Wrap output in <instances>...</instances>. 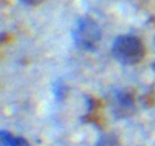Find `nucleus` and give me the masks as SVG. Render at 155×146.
Here are the masks:
<instances>
[{
    "mask_svg": "<svg viewBox=\"0 0 155 146\" xmlns=\"http://www.w3.org/2000/svg\"><path fill=\"white\" fill-rule=\"evenodd\" d=\"M112 54L122 64H137L145 55V48L138 37L132 35L118 36L113 42Z\"/></svg>",
    "mask_w": 155,
    "mask_h": 146,
    "instance_id": "1",
    "label": "nucleus"
},
{
    "mask_svg": "<svg viewBox=\"0 0 155 146\" xmlns=\"http://www.w3.org/2000/svg\"><path fill=\"white\" fill-rule=\"evenodd\" d=\"M72 38L78 49L92 51L101 40L100 27L90 17L80 18L72 30Z\"/></svg>",
    "mask_w": 155,
    "mask_h": 146,
    "instance_id": "2",
    "label": "nucleus"
},
{
    "mask_svg": "<svg viewBox=\"0 0 155 146\" xmlns=\"http://www.w3.org/2000/svg\"><path fill=\"white\" fill-rule=\"evenodd\" d=\"M110 108L115 117L127 118L135 113V100L134 96L126 90L118 88L112 94L110 99Z\"/></svg>",
    "mask_w": 155,
    "mask_h": 146,
    "instance_id": "3",
    "label": "nucleus"
},
{
    "mask_svg": "<svg viewBox=\"0 0 155 146\" xmlns=\"http://www.w3.org/2000/svg\"><path fill=\"white\" fill-rule=\"evenodd\" d=\"M0 142H2V146H30L26 138L13 136L10 132L4 130L0 132Z\"/></svg>",
    "mask_w": 155,
    "mask_h": 146,
    "instance_id": "4",
    "label": "nucleus"
},
{
    "mask_svg": "<svg viewBox=\"0 0 155 146\" xmlns=\"http://www.w3.org/2000/svg\"><path fill=\"white\" fill-rule=\"evenodd\" d=\"M96 146H119V142L114 134H101L97 140Z\"/></svg>",
    "mask_w": 155,
    "mask_h": 146,
    "instance_id": "5",
    "label": "nucleus"
},
{
    "mask_svg": "<svg viewBox=\"0 0 155 146\" xmlns=\"http://www.w3.org/2000/svg\"><path fill=\"white\" fill-rule=\"evenodd\" d=\"M19 2L25 5H28V7H35V5L41 4L44 0H19Z\"/></svg>",
    "mask_w": 155,
    "mask_h": 146,
    "instance_id": "6",
    "label": "nucleus"
}]
</instances>
